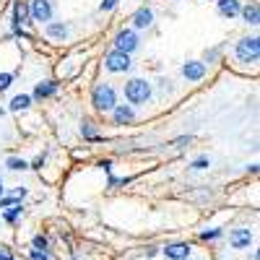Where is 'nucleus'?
Returning <instances> with one entry per match:
<instances>
[{
  "label": "nucleus",
  "instance_id": "nucleus-1",
  "mask_svg": "<svg viewBox=\"0 0 260 260\" xmlns=\"http://www.w3.org/2000/svg\"><path fill=\"white\" fill-rule=\"evenodd\" d=\"M91 102L99 112H112L115 107H117V96H115V89L110 83H99L94 94H91Z\"/></svg>",
  "mask_w": 260,
  "mask_h": 260
},
{
  "label": "nucleus",
  "instance_id": "nucleus-2",
  "mask_svg": "<svg viewBox=\"0 0 260 260\" xmlns=\"http://www.w3.org/2000/svg\"><path fill=\"white\" fill-rule=\"evenodd\" d=\"M148 96H151V86H148V81H143V78H133V81H127V83H125V99H127L130 104H146Z\"/></svg>",
  "mask_w": 260,
  "mask_h": 260
},
{
  "label": "nucleus",
  "instance_id": "nucleus-3",
  "mask_svg": "<svg viewBox=\"0 0 260 260\" xmlns=\"http://www.w3.org/2000/svg\"><path fill=\"white\" fill-rule=\"evenodd\" d=\"M260 55V39L257 37H245L237 42V57L242 62H257Z\"/></svg>",
  "mask_w": 260,
  "mask_h": 260
},
{
  "label": "nucleus",
  "instance_id": "nucleus-4",
  "mask_svg": "<svg viewBox=\"0 0 260 260\" xmlns=\"http://www.w3.org/2000/svg\"><path fill=\"white\" fill-rule=\"evenodd\" d=\"M29 18L31 21H39V24H50V21H52V6H50V0H31Z\"/></svg>",
  "mask_w": 260,
  "mask_h": 260
},
{
  "label": "nucleus",
  "instance_id": "nucleus-5",
  "mask_svg": "<svg viewBox=\"0 0 260 260\" xmlns=\"http://www.w3.org/2000/svg\"><path fill=\"white\" fill-rule=\"evenodd\" d=\"M138 47V37H136V31H130V29H122L117 37H115V50L117 52H125V55H130Z\"/></svg>",
  "mask_w": 260,
  "mask_h": 260
},
{
  "label": "nucleus",
  "instance_id": "nucleus-6",
  "mask_svg": "<svg viewBox=\"0 0 260 260\" xmlns=\"http://www.w3.org/2000/svg\"><path fill=\"white\" fill-rule=\"evenodd\" d=\"M104 65H107V71H112V73H122V71H127L130 68V55H125V52H110L107 55V60H104Z\"/></svg>",
  "mask_w": 260,
  "mask_h": 260
},
{
  "label": "nucleus",
  "instance_id": "nucleus-7",
  "mask_svg": "<svg viewBox=\"0 0 260 260\" xmlns=\"http://www.w3.org/2000/svg\"><path fill=\"white\" fill-rule=\"evenodd\" d=\"M229 242H232V247H237V250L250 247V242H252V232H250V229H234V232L229 234Z\"/></svg>",
  "mask_w": 260,
  "mask_h": 260
},
{
  "label": "nucleus",
  "instance_id": "nucleus-8",
  "mask_svg": "<svg viewBox=\"0 0 260 260\" xmlns=\"http://www.w3.org/2000/svg\"><path fill=\"white\" fill-rule=\"evenodd\" d=\"M182 76L187 81H201L206 76V62H185L182 65Z\"/></svg>",
  "mask_w": 260,
  "mask_h": 260
},
{
  "label": "nucleus",
  "instance_id": "nucleus-9",
  "mask_svg": "<svg viewBox=\"0 0 260 260\" xmlns=\"http://www.w3.org/2000/svg\"><path fill=\"white\" fill-rule=\"evenodd\" d=\"M164 255H167L169 260H187V257H190V245H185V242L167 245V247H164Z\"/></svg>",
  "mask_w": 260,
  "mask_h": 260
},
{
  "label": "nucleus",
  "instance_id": "nucleus-10",
  "mask_svg": "<svg viewBox=\"0 0 260 260\" xmlns=\"http://www.w3.org/2000/svg\"><path fill=\"white\" fill-rule=\"evenodd\" d=\"M151 21H154V13H151L148 8H138L136 16H133V26L136 29H146V26H151Z\"/></svg>",
  "mask_w": 260,
  "mask_h": 260
},
{
  "label": "nucleus",
  "instance_id": "nucleus-11",
  "mask_svg": "<svg viewBox=\"0 0 260 260\" xmlns=\"http://www.w3.org/2000/svg\"><path fill=\"white\" fill-rule=\"evenodd\" d=\"M242 11V6H240V0H219V13L221 16H237Z\"/></svg>",
  "mask_w": 260,
  "mask_h": 260
},
{
  "label": "nucleus",
  "instance_id": "nucleus-12",
  "mask_svg": "<svg viewBox=\"0 0 260 260\" xmlns=\"http://www.w3.org/2000/svg\"><path fill=\"white\" fill-rule=\"evenodd\" d=\"M115 122L117 125H122V122H130V120H133L136 115H133V110H130V107H125V104H120V107H115Z\"/></svg>",
  "mask_w": 260,
  "mask_h": 260
},
{
  "label": "nucleus",
  "instance_id": "nucleus-13",
  "mask_svg": "<svg viewBox=\"0 0 260 260\" xmlns=\"http://www.w3.org/2000/svg\"><path fill=\"white\" fill-rule=\"evenodd\" d=\"M29 8L24 6V3H16V8H13V24L18 26V24H29Z\"/></svg>",
  "mask_w": 260,
  "mask_h": 260
},
{
  "label": "nucleus",
  "instance_id": "nucleus-14",
  "mask_svg": "<svg viewBox=\"0 0 260 260\" xmlns=\"http://www.w3.org/2000/svg\"><path fill=\"white\" fill-rule=\"evenodd\" d=\"M57 91V83L55 81H45V83H39L37 89H34V96L37 99H45V96H50V94H55Z\"/></svg>",
  "mask_w": 260,
  "mask_h": 260
},
{
  "label": "nucleus",
  "instance_id": "nucleus-15",
  "mask_svg": "<svg viewBox=\"0 0 260 260\" xmlns=\"http://www.w3.org/2000/svg\"><path fill=\"white\" fill-rule=\"evenodd\" d=\"M240 13H242V18L247 21V24H252V26H255V24H257V21H260V11H257V6H255V3H250V6H245V8L240 11Z\"/></svg>",
  "mask_w": 260,
  "mask_h": 260
},
{
  "label": "nucleus",
  "instance_id": "nucleus-16",
  "mask_svg": "<svg viewBox=\"0 0 260 260\" xmlns=\"http://www.w3.org/2000/svg\"><path fill=\"white\" fill-rule=\"evenodd\" d=\"M65 34H68V26H62V24H47V37H52V39H62Z\"/></svg>",
  "mask_w": 260,
  "mask_h": 260
},
{
  "label": "nucleus",
  "instance_id": "nucleus-17",
  "mask_svg": "<svg viewBox=\"0 0 260 260\" xmlns=\"http://www.w3.org/2000/svg\"><path fill=\"white\" fill-rule=\"evenodd\" d=\"M29 104H31V96H29V94H18V96L11 102V110L18 112V110H26Z\"/></svg>",
  "mask_w": 260,
  "mask_h": 260
},
{
  "label": "nucleus",
  "instance_id": "nucleus-18",
  "mask_svg": "<svg viewBox=\"0 0 260 260\" xmlns=\"http://www.w3.org/2000/svg\"><path fill=\"white\" fill-rule=\"evenodd\" d=\"M6 164H8V169H13V172H21V169H26V167H29L24 159H18V156H11Z\"/></svg>",
  "mask_w": 260,
  "mask_h": 260
},
{
  "label": "nucleus",
  "instance_id": "nucleus-19",
  "mask_svg": "<svg viewBox=\"0 0 260 260\" xmlns=\"http://www.w3.org/2000/svg\"><path fill=\"white\" fill-rule=\"evenodd\" d=\"M21 213H24V211H21V206H18V203H16V206H11V208L6 211V221H11V224H13Z\"/></svg>",
  "mask_w": 260,
  "mask_h": 260
},
{
  "label": "nucleus",
  "instance_id": "nucleus-20",
  "mask_svg": "<svg viewBox=\"0 0 260 260\" xmlns=\"http://www.w3.org/2000/svg\"><path fill=\"white\" fill-rule=\"evenodd\" d=\"M13 81V73H0V91H6Z\"/></svg>",
  "mask_w": 260,
  "mask_h": 260
},
{
  "label": "nucleus",
  "instance_id": "nucleus-21",
  "mask_svg": "<svg viewBox=\"0 0 260 260\" xmlns=\"http://www.w3.org/2000/svg\"><path fill=\"white\" fill-rule=\"evenodd\" d=\"M221 237V229H211V232H201V240H216Z\"/></svg>",
  "mask_w": 260,
  "mask_h": 260
},
{
  "label": "nucleus",
  "instance_id": "nucleus-22",
  "mask_svg": "<svg viewBox=\"0 0 260 260\" xmlns=\"http://www.w3.org/2000/svg\"><path fill=\"white\" fill-rule=\"evenodd\" d=\"M34 247H37V250H47V240H45L42 234H37V237H34Z\"/></svg>",
  "mask_w": 260,
  "mask_h": 260
},
{
  "label": "nucleus",
  "instance_id": "nucleus-23",
  "mask_svg": "<svg viewBox=\"0 0 260 260\" xmlns=\"http://www.w3.org/2000/svg\"><path fill=\"white\" fill-rule=\"evenodd\" d=\"M31 257H34V260H52L45 250H31Z\"/></svg>",
  "mask_w": 260,
  "mask_h": 260
},
{
  "label": "nucleus",
  "instance_id": "nucleus-24",
  "mask_svg": "<svg viewBox=\"0 0 260 260\" xmlns=\"http://www.w3.org/2000/svg\"><path fill=\"white\" fill-rule=\"evenodd\" d=\"M206 167H208V159H206V156H201V159L192 161V169H206Z\"/></svg>",
  "mask_w": 260,
  "mask_h": 260
},
{
  "label": "nucleus",
  "instance_id": "nucleus-25",
  "mask_svg": "<svg viewBox=\"0 0 260 260\" xmlns=\"http://www.w3.org/2000/svg\"><path fill=\"white\" fill-rule=\"evenodd\" d=\"M0 260H13V252L8 247H3V245H0Z\"/></svg>",
  "mask_w": 260,
  "mask_h": 260
},
{
  "label": "nucleus",
  "instance_id": "nucleus-26",
  "mask_svg": "<svg viewBox=\"0 0 260 260\" xmlns=\"http://www.w3.org/2000/svg\"><path fill=\"white\" fill-rule=\"evenodd\" d=\"M115 6H117V0H102V6H99V8H102V11H112Z\"/></svg>",
  "mask_w": 260,
  "mask_h": 260
},
{
  "label": "nucleus",
  "instance_id": "nucleus-27",
  "mask_svg": "<svg viewBox=\"0 0 260 260\" xmlns=\"http://www.w3.org/2000/svg\"><path fill=\"white\" fill-rule=\"evenodd\" d=\"M190 141H192V138H180V141H177V148H185V143H190Z\"/></svg>",
  "mask_w": 260,
  "mask_h": 260
},
{
  "label": "nucleus",
  "instance_id": "nucleus-28",
  "mask_svg": "<svg viewBox=\"0 0 260 260\" xmlns=\"http://www.w3.org/2000/svg\"><path fill=\"white\" fill-rule=\"evenodd\" d=\"M0 198H3V185H0Z\"/></svg>",
  "mask_w": 260,
  "mask_h": 260
}]
</instances>
